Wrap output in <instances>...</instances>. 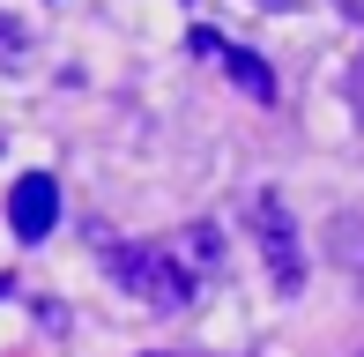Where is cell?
Masks as SVG:
<instances>
[{
  "mask_svg": "<svg viewBox=\"0 0 364 357\" xmlns=\"http://www.w3.org/2000/svg\"><path fill=\"white\" fill-rule=\"evenodd\" d=\"M8 223H15V238H53V223H60V178L23 171L15 193H8Z\"/></svg>",
  "mask_w": 364,
  "mask_h": 357,
  "instance_id": "cell-3",
  "label": "cell"
},
{
  "mask_svg": "<svg viewBox=\"0 0 364 357\" xmlns=\"http://www.w3.org/2000/svg\"><path fill=\"white\" fill-rule=\"evenodd\" d=\"M245 238L260 246L268 283L283 290V298H297V290H305V246H297V216H290V201L275 186H253V193H245Z\"/></svg>",
  "mask_w": 364,
  "mask_h": 357,
  "instance_id": "cell-1",
  "label": "cell"
},
{
  "mask_svg": "<svg viewBox=\"0 0 364 357\" xmlns=\"http://www.w3.org/2000/svg\"><path fill=\"white\" fill-rule=\"evenodd\" d=\"M0 53H23V23H8V15H0Z\"/></svg>",
  "mask_w": 364,
  "mask_h": 357,
  "instance_id": "cell-7",
  "label": "cell"
},
{
  "mask_svg": "<svg viewBox=\"0 0 364 357\" xmlns=\"http://www.w3.org/2000/svg\"><path fill=\"white\" fill-rule=\"evenodd\" d=\"M223 68H230V82H238L245 97H253V105H268V97H275V75L260 68L253 53H223Z\"/></svg>",
  "mask_w": 364,
  "mask_h": 357,
  "instance_id": "cell-6",
  "label": "cell"
},
{
  "mask_svg": "<svg viewBox=\"0 0 364 357\" xmlns=\"http://www.w3.org/2000/svg\"><path fill=\"white\" fill-rule=\"evenodd\" d=\"M105 275L127 290V298H141L149 313H186L193 305V275L171 261V246H112Z\"/></svg>",
  "mask_w": 364,
  "mask_h": 357,
  "instance_id": "cell-2",
  "label": "cell"
},
{
  "mask_svg": "<svg viewBox=\"0 0 364 357\" xmlns=\"http://www.w3.org/2000/svg\"><path fill=\"white\" fill-rule=\"evenodd\" d=\"M164 246H171V261L186 268L193 283L223 268V231H216V223H186V231H171V238H164Z\"/></svg>",
  "mask_w": 364,
  "mask_h": 357,
  "instance_id": "cell-4",
  "label": "cell"
},
{
  "mask_svg": "<svg viewBox=\"0 0 364 357\" xmlns=\"http://www.w3.org/2000/svg\"><path fill=\"white\" fill-rule=\"evenodd\" d=\"M149 357H171V350H149Z\"/></svg>",
  "mask_w": 364,
  "mask_h": 357,
  "instance_id": "cell-10",
  "label": "cell"
},
{
  "mask_svg": "<svg viewBox=\"0 0 364 357\" xmlns=\"http://www.w3.org/2000/svg\"><path fill=\"white\" fill-rule=\"evenodd\" d=\"M335 8H342V15H350V23H364V0H335Z\"/></svg>",
  "mask_w": 364,
  "mask_h": 357,
  "instance_id": "cell-8",
  "label": "cell"
},
{
  "mask_svg": "<svg viewBox=\"0 0 364 357\" xmlns=\"http://www.w3.org/2000/svg\"><path fill=\"white\" fill-rule=\"evenodd\" d=\"M350 97H357V112H364V82H357V75H350Z\"/></svg>",
  "mask_w": 364,
  "mask_h": 357,
  "instance_id": "cell-9",
  "label": "cell"
},
{
  "mask_svg": "<svg viewBox=\"0 0 364 357\" xmlns=\"http://www.w3.org/2000/svg\"><path fill=\"white\" fill-rule=\"evenodd\" d=\"M327 261L364 290V223L357 216H335V223H327Z\"/></svg>",
  "mask_w": 364,
  "mask_h": 357,
  "instance_id": "cell-5",
  "label": "cell"
}]
</instances>
